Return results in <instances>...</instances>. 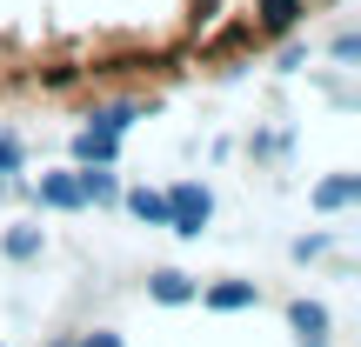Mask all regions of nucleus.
Here are the masks:
<instances>
[{"mask_svg":"<svg viewBox=\"0 0 361 347\" xmlns=\"http://www.w3.org/2000/svg\"><path fill=\"white\" fill-rule=\"evenodd\" d=\"M114 147H121V134H107V127H80V134H74V160H80V168L114 160Z\"/></svg>","mask_w":361,"mask_h":347,"instance_id":"20e7f679","label":"nucleus"},{"mask_svg":"<svg viewBox=\"0 0 361 347\" xmlns=\"http://www.w3.org/2000/svg\"><path fill=\"white\" fill-rule=\"evenodd\" d=\"M207 214H214V201H207V187H194V180L168 194V227H174V234H201Z\"/></svg>","mask_w":361,"mask_h":347,"instance_id":"f257e3e1","label":"nucleus"},{"mask_svg":"<svg viewBox=\"0 0 361 347\" xmlns=\"http://www.w3.org/2000/svg\"><path fill=\"white\" fill-rule=\"evenodd\" d=\"M147 294H154L161 308H188V301H194V281H188V274H174V267H161L154 281H147Z\"/></svg>","mask_w":361,"mask_h":347,"instance_id":"423d86ee","label":"nucleus"},{"mask_svg":"<svg viewBox=\"0 0 361 347\" xmlns=\"http://www.w3.org/2000/svg\"><path fill=\"white\" fill-rule=\"evenodd\" d=\"M121 207H128L134 220H147V227H168V194H147V187H134V194H121Z\"/></svg>","mask_w":361,"mask_h":347,"instance_id":"0eeeda50","label":"nucleus"},{"mask_svg":"<svg viewBox=\"0 0 361 347\" xmlns=\"http://www.w3.org/2000/svg\"><path fill=\"white\" fill-rule=\"evenodd\" d=\"M40 201H47V207H67V214H74V207H87L74 174H47V180H40Z\"/></svg>","mask_w":361,"mask_h":347,"instance_id":"9d476101","label":"nucleus"},{"mask_svg":"<svg viewBox=\"0 0 361 347\" xmlns=\"http://www.w3.org/2000/svg\"><path fill=\"white\" fill-rule=\"evenodd\" d=\"M80 80H87V67H74V61H54L47 74H40V87H61V94H67V87H80Z\"/></svg>","mask_w":361,"mask_h":347,"instance_id":"9b49d317","label":"nucleus"},{"mask_svg":"<svg viewBox=\"0 0 361 347\" xmlns=\"http://www.w3.org/2000/svg\"><path fill=\"white\" fill-rule=\"evenodd\" d=\"M80 201H94V207H121V180L107 174V160H94V168H80Z\"/></svg>","mask_w":361,"mask_h":347,"instance_id":"f03ea898","label":"nucleus"},{"mask_svg":"<svg viewBox=\"0 0 361 347\" xmlns=\"http://www.w3.org/2000/svg\"><path fill=\"white\" fill-rule=\"evenodd\" d=\"M134 120H141V107H134V101H121V107H107V114H94V127H107V134H128Z\"/></svg>","mask_w":361,"mask_h":347,"instance_id":"f8f14e48","label":"nucleus"},{"mask_svg":"<svg viewBox=\"0 0 361 347\" xmlns=\"http://www.w3.org/2000/svg\"><path fill=\"white\" fill-rule=\"evenodd\" d=\"M207 308H214V314H241V308H255V281H221V287H207Z\"/></svg>","mask_w":361,"mask_h":347,"instance_id":"6e6552de","label":"nucleus"},{"mask_svg":"<svg viewBox=\"0 0 361 347\" xmlns=\"http://www.w3.org/2000/svg\"><path fill=\"white\" fill-rule=\"evenodd\" d=\"M255 13H261V20H255V34L268 40V34H288V27L301 20V0H261Z\"/></svg>","mask_w":361,"mask_h":347,"instance_id":"39448f33","label":"nucleus"},{"mask_svg":"<svg viewBox=\"0 0 361 347\" xmlns=\"http://www.w3.org/2000/svg\"><path fill=\"white\" fill-rule=\"evenodd\" d=\"M40 254V227H13L7 234V260H34Z\"/></svg>","mask_w":361,"mask_h":347,"instance_id":"ddd939ff","label":"nucleus"},{"mask_svg":"<svg viewBox=\"0 0 361 347\" xmlns=\"http://www.w3.org/2000/svg\"><path fill=\"white\" fill-rule=\"evenodd\" d=\"M80 347H121L114 334H87V341H80Z\"/></svg>","mask_w":361,"mask_h":347,"instance_id":"dca6fc26","label":"nucleus"},{"mask_svg":"<svg viewBox=\"0 0 361 347\" xmlns=\"http://www.w3.org/2000/svg\"><path fill=\"white\" fill-rule=\"evenodd\" d=\"M288 327L301 334V347H328V308H314V301H295L288 308Z\"/></svg>","mask_w":361,"mask_h":347,"instance_id":"7ed1b4c3","label":"nucleus"},{"mask_svg":"<svg viewBox=\"0 0 361 347\" xmlns=\"http://www.w3.org/2000/svg\"><path fill=\"white\" fill-rule=\"evenodd\" d=\"M314 254H328V234H308V241H295V260H314Z\"/></svg>","mask_w":361,"mask_h":347,"instance_id":"2eb2a0df","label":"nucleus"},{"mask_svg":"<svg viewBox=\"0 0 361 347\" xmlns=\"http://www.w3.org/2000/svg\"><path fill=\"white\" fill-rule=\"evenodd\" d=\"M355 201H361V180H355V174L322 180V187H314V207H322V214H335V207H355Z\"/></svg>","mask_w":361,"mask_h":347,"instance_id":"1a4fd4ad","label":"nucleus"},{"mask_svg":"<svg viewBox=\"0 0 361 347\" xmlns=\"http://www.w3.org/2000/svg\"><path fill=\"white\" fill-rule=\"evenodd\" d=\"M20 160H27V147L13 134H0V174H20Z\"/></svg>","mask_w":361,"mask_h":347,"instance_id":"4468645a","label":"nucleus"}]
</instances>
